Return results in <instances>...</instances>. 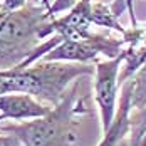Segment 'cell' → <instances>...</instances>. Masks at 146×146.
Returning a JSON list of instances; mask_svg holds the SVG:
<instances>
[{
	"mask_svg": "<svg viewBox=\"0 0 146 146\" xmlns=\"http://www.w3.org/2000/svg\"><path fill=\"white\" fill-rule=\"evenodd\" d=\"M88 113L84 99L79 96V82L45 116L20 124L0 126V133H10L24 146H74L77 143L79 117Z\"/></svg>",
	"mask_w": 146,
	"mask_h": 146,
	"instance_id": "cell-1",
	"label": "cell"
},
{
	"mask_svg": "<svg viewBox=\"0 0 146 146\" xmlns=\"http://www.w3.org/2000/svg\"><path fill=\"white\" fill-rule=\"evenodd\" d=\"M59 9L27 3L19 10L0 12V66H19L49 37L47 25ZM14 66V67H15Z\"/></svg>",
	"mask_w": 146,
	"mask_h": 146,
	"instance_id": "cell-2",
	"label": "cell"
},
{
	"mask_svg": "<svg viewBox=\"0 0 146 146\" xmlns=\"http://www.w3.org/2000/svg\"><path fill=\"white\" fill-rule=\"evenodd\" d=\"M89 74H94V66L57 60H37L25 69H0V77L7 79L10 92H25L54 106L62 101L74 79Z\"/></svg>",
	"mask_w": 146,
	"mask_h": 146,
	"instance_id": "cell-3",
	"label": "cell"
},
{
	"mask_svg": "<svg viewBox=\"0 0 146 146\" xmlns=\"http://www.w3.org/2000/svg\"><path fill=\"white\" fill-rule=\"evenodd\" d=\"M124 45H128L124 39H113V37L91 32L82 39L62 40L49 54H45L42 60L89 64L92 60H98V56H106L108 59L121 56L124 50Z\"/></svg>",
	"mask_w": 146,
	"mask_h": 146,
	"instance_id": "cell-4",
	"label": "cell"
},
{
	"mask_svg": "<svg viewBox=\"0 0 146 146\" xmlns=\"http://www.w3.org/2000/svg\"><path fill=\"white\" fill-rule=\"evenodd\" d=\"M128 47L121 56L108 60H96L94 64V99L101 116L102 134L109 131L114 123L117 111V91H119V72L126 59Z\"/></svg>",
	"mask_w": 146,
	"mask_h": 146,
	"instance_id": "cell-5",
	"label": "cell"
},
{
	"mask_svg": "<svg viewBox=\"0 0 146 146\" xmlns=\"http://www.w3.org/2000/svg\"><path fill=\"white\" fill-rule=\"evenodd\" d=\"M92 0H76L69 14L50 20L47 25V35L57 34L64 40H76L82 39L91 34L92 25Z\"/></svg>",
	"mask_w": 146,
	"mask_h": 146,
	"instance_id": "cell-6",
	"label": "cell"
},
{
	"mask_svg": "<svg viewBox=\"0 0 146 146\" xmlns=\"http://www.w3.org/2000/svg\"><path fill=\"white\" fill-rule=\"evenodd\" d=\"M52 108L39 102L25 92H9L0 96V121L5 119H37L45 116Z\"/></svg>",
	"mask_w": 146,
	"mask_h": 146,
	"instance_id": "cell-7",
	"label": "cell"
},
{
	"mask_svg": "<svg viewBox=\"0 0 146 146\" xmlns=\"http://www.w3.org/2000/svg\"><path fill=\"white\" fill-rule=\"evenodd\" d=\"M128 134H129L128 146H146V106L136 109V113L131 111Z\"/></svg>",
	"mask_w": 146,
	"mask_h": 146,
	"instance_id": "cell-8",
	"label": "cell"
},
{
	"mask_svg": "<svg viewBox=\"0 0 146 146\" xmlns=\"http://www.w3.org/2000/svg\"><path fill=\"white\" fill-rule=\"evenodd\" d=\"M42 3H44L45 7H52L50 3H49V0H42ZM24 5H27V0H2V10L3 12H12V10H19V9H22Z\"/></svg>",
	"mask_w": 146,
	"mask_h": 146,
	"instance_id": "cell-9",
	"label": "cell"
},
{
	"mask_svg": "<svg viewBox=\"0 0 146 146\" xmlns=\"http://www.w3.org/2000/svg\"><path fill=\"white\" fill-rule=\"evenodd\" d=\"M0 146H24V145L14 134H7V136H0Z\"/></svg>",
	"mask_w": 146,
	"mask_h": 146,
	"instance_id": "cell-10",
	"label": "cell"
},
{
	"mask_svg": "<svg viewBox=\"0 0 146 146\" xmlns=\"http://www.w3.org/2000/svg\"><path fill=\"white\" fill-rule=\"evenodd\" d=\"M126 2V9H128V14H129V19H131V25L133 29H138V22H136V17H134V2L133 0H124Z\"/></svg>",
	"mask_w": 146,
	"mask_h": 146,
	"instance_id": "cell-11",
	"label": "cell"
},
{
	"mask_svg": "<svg viewBox=\"0 0 146 146\" xmlns=\"http://www.w3.org/2000/svg\"><path fill=\"white\" fill-rule=\"evenodd\" d=\"M143 34H145V35H146V27H145V29H143Z\"/></svg>",
	"mask_w": 146,
	"mask_h": 146,
	"instance_id": "cell-12",
	"label": "cell"
},
{
	"mask_svg": "<svg viewBox=\"0 0 146 146\" xmlns=\"http://www.w3.org/2000/svg\"><path fill=\"white\" fill-rule=\"evenodd\" d=\"M0 12H2V3H0Z\"/></svg>",
	"mask_w": 146,
	"mask_h": 146,
	"instance_id": "cell-13",
	"label": "cell"
},
{
	"mask_svg": "<svg viewBox=\"0 0 146 146\" xmlns=\"http://www.w3.org/2000/svg\"><path fill=\"white\" fill-rule=\"evenodd\" d=\"M133 2H136V0H133Z\"/></svg>",
	"mask_w": 146,
	"mask_h": 146,
	"instance_id": "cell-14",
	"label": "cell"
}]
</instances>
